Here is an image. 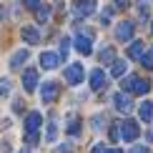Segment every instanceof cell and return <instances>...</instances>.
<instances>
[{"mask_svg": "<svg viewBox=\"0 0 153 153\" xmlns=\"http://www.w3.org/2000/svg\"><path fill=\"white\" fill-rule=\"evenodd\" d=\"M95 10V0H75L73 3V18H88Z\"/></svg>", "mask_w": 153, "mask_h": 153, "instance_id": "6da1fadb", "label": "cell"}, {"mask_svg": "<svg viewBox=\"0 0 153 153\" xmlns=\"http://www.w3.org/2000/svg\"><path fill=\"white\" fill-rule=\"evenodd\" d=\"M83 78H85V71H83L80 63H73V65L65 68V83L68 85H78Z\"/></svg>", "mask_w": 153, "mask_h": 153, "instance_id": "7a4b0ae2", "label": "cell"}, {"mask_svg": "<svg viewBox=\"0 0 153 153\" xmlns=\"http://www.w3.org/2000/svg\"><path fill=\"white\" fill-rule=\"evenodd\" d=\"M75 48H78V53H83V55H91V50H93V35L91 33H78V35H75Z\"/></svg>", "mask_w": 153, "mask_h": 153, "instance_id": "3957f363", "label": "cell"}, {"mask_svg": "<svg viewBox=\"0 0 153 153\" xmlns=\"http://www.w3.org/2000/svg\"><path fill=\"white\" fill-rule=\"evenodd\" d=\"M60 65V55L53 53V50H45V53H40V68H45V71H53V68Z\"/></svg>", "mask_w": 153, "mask_h": 153, "instance_id": "277c9868", "label": "cell"}, {"mask_svg": "<svg viewBox=\"0 0 153 153\" xmlns=\"http://www.w3.org/2000/svg\"><path fill=\"white\" fill-rule=\"evenodd\" d=\"M113 103H116V108H118L120 113H131L133 111V100H131V95L126 93V91L113 95Z\"/></svg>", "mask_w": 153, "mask_h": 153, "instance_id": "5b68a950", "label": "cell"}, {"mask_svg": "<svg viewBox=\"0 0 153 153\" xmlns=\"http://www.w3.org/2000/svg\"><path fill=\"white\" fill-rule=\"evenodd\" d=\"M43 126V116L38 111H30L25 116V133H38V128Z\"/></svg>", "mask_w": 153, "mask_h": 153, "instance_id": "8992f818", "label": "cell"}, {"mask_svg": "<svg viewBox=\"0 0 153 153\" xmlns=\"http://www.w3.org/2000/svg\"><path fill=\"white\" fill-rule=\"evenodd\" d=\"M120 136H123L126 141H136V138L141 136V128H138L136 120H126V123L120 126Z\"/></svg>", "mask_w": 153, "mask_h": 153, "instance_id": "52a82bcc", "label": "cell"}, {"mask_svg": "<svg viewBox=\"0 0 153 153\" xmlns=\"http://www.w3.org/2000/svg\"><path fill=\"white\" fill-rule=\"evenodd\" d=\"M58 93H60V88H58V83H45V85L40 88V98H43V103H53L55 98H58Z\"/></svg>", "mask_w": 153, "mask_h": 153, "instance_id": "ba28073f", "label": "cell"}, {"mask_svg": "<svg viewBox=\"0 0 153 153\" xmlns=\"http://www.w3.org/2000/svg\"><path fill=\"white\" fill-rule=\"evenodd\" d=\"M20 35H23V40L28 43V45H38V43H40V30H38L35 25H25L20 30Z\"/></svg>", "mask_w": 153, "mask_h": 153, "instance_id": "9c48e42d", "label": "cell"}, {"mask_svg": "<svg viewBox=\"0 0 153 153\" xmlns=\"http://www.w3.org/2000/svg\"><path fill=\"white\" fill-rule=\"evenodd\" d=\"M23 88L28 93H33L38 88V71H35V68H28V71L23 73Z\"/></svg>", "mask_w": 153, "mask_h": 153, "instance_id": "30bf717a", "label": "cell"}, {"mask_svg": "<svg viewBox=\"0 0 153 153\" xmlns=\"http://www.w3.org/2000/svg\"><path fill=\"white\" fill-rule=\"evenodd\" d=\"M116 38H118V40H123V43H128L131 38H133V23H131V20L118 23V28H116Z\"/></svg>", "mask_w": 153, "mask_h": 153, "instance_id": "8fae6325", "label": "cell"}, {"mask_svg": "<svg viewBox=\"0 0 153 153\" xmlns=\"http://www.w3.org/2000/svg\"><path fill=\"white\" fill-rule=\"evenodd\" d=\"M151 91V83L146 80V78H138V75H133V83H131V93H136V95H146Z\"/></svg>", "mask_w": 153, "mask_h": 153, "instance_id": "7c38bea8", "label": "cell"}, {"mask_svg": "<svg viewBox=\"0 0 153 153\" xmlns=\"http://www.w3.org/2000/svg\"><path fill=\"white\" fill-rule=\"evenodd\" d=\"M103 83H105V73L100 71V68H95V71L91 73V88H93V91H100Z\"/></svg>", "mask_w": 153, "mask_h": 153, "instance_id": "4fadbf2b", "label": "cell"}, {"mask_svg": "<svg viewBox=\"0 0 153 153\" xmlns=\"http://www.w3.org/2000/svg\"><path fill=\"white\" fill-rule=\"evenodd\" d=\"M28 58H30V53H28L25 48H23V50H18V53H13V58H10V68H13V71H15V68H20Z\"/></svg>", "mask_w": 153, "mask_h": 153, "instance_id": "5bb4252c", "label": "cell"}, {"mask_svg": "<svg viewBox=\"0 0 153 153\" xmlns=\"http://www.w3.org/2000/svg\"><path fill=\"white\" fill-rule=\"evenodd\" d=\"M138 113H141V120L148 123V120L153 118V103H151V100H143V103L138 105Z\"/></svg>", "mask_w": 153, "mask_h": 153, "instance_id": "9a60e30c", "label": "cell"}, {"mask_svg": "<svg viewBox=\"0 0 153 153\" xmlns=\"http://www.w3.org/2000/svg\"><path fill=\"white\" fill-rule=\"evenodd\" d=\"M50 5H38L35 8V18H38V23H48L50 20Z\"/></svg>", "mask_w": 153, "mask_h": 153, "instance_id": "2e32d148", "label": "cell"}, {"mask_svg": "<svg viewBox=\"0 0 153 153\" xmlns=\"http://www.w3.org/2000/svg\"><path fill=\"white\" fill-rule=\"evenodd\" d=\"M55 136H58V123H55V118H50L48 131H45V141H48V143H53V141H55Z\"/></svg>", "mask_w": 153, "mask_h": 153, "instance_id": "e0dca14e", "label": "cell"}, {"mask_svg": "<svg viewBox=\"0 0 153 153\" xmlns=\"http://www.w3.org/2000/svg\"><path fill=\"white\" fill-rule=\"evenodd\" d=\"M68 133H71V136H78V133H80V118L78 116L68 118Z\"/></svg>", "mask_w": 153, "mask_h": 153, "instance_id": "ac0fdd59", "label": "cell"}, {"mask_svg": "<svg viewBox=\"0 0 153 153\" xmlns=\"http://www.w3.org/2000/svg\"><path fill=\"white\" fill-rule=\"evenodd\" d=\"M141 55H143V43H141V40L131 43V48H128V58H141Z\"/></svg>", "mask_w": 153, "mask_h": 153, "instance_id": "d6986e66", "label": "cell"}, {"mask_svg": "<svg viewBox=\"0 0 153 153\" xmlns=\"http://www.w3.org/2000/svg\"><path fill=\"white\" fill-rule=\"evenodd\" d=\"M111 73L116 75V78H120V75L126 73V60H113V68H111Z\"/></svg>", "mask_w": 153, "mask_h": 153, "instance_id": "ffe728a7", "label": "cell"}, {"mask_svg": "<svg viewBox=\"0 0 153 153\" xmlns=\"http://www.w3.org/2000/svg\"><path fill=\"white\" fill-rule=\"evenodd\" d=\"M25 146L28 148H35L38 146V133H25Z\"/></svg>", "mask_w": 153, "mask_h": 153, "instance_id": "44dd1931", "label": "cell"}, {"mask_svg": "<svg viewBox=\"0 0 153 153\" xmlns=\"http://www.w3.org/2000/svg\"><path fill=\"white\" fill-rule=\"evenodd\" d=\"M68 50H71V40H68V38H63V40H60V53H58V55H60V60L68 55Z\"/></svg>", "mask_w": 153, "mask_h": 153, "instance_id": "7402d4cb", "label": "cell"}, {"mask_svg": "<svg viewBox=\"0 0 153 153\" xmlns=\"http://www.w3.org/2000/svg\"><path fill=\"white\" fill-rule=\"evenodd\" d=\"M8 93H10V80L8 78H0V98L8 95Z\"/></svg>", "mask_w": 153, "mask_h": 153, "instance_id": "603a6c76", "label": "cell"}, {"mask_svg": "<svg viewBox=\"0 0 153 153\" xmlns=\"http://www.w3.org/2000/svg\"><path fill=\"white\" fill-rule=\"evenodd\" d=\"M113 55H116V53H113V48H103V50H100V60H113Z\"/></svg>", "mask_w": 153, "mask_h": 153, "instance_id": "cb8c5ba5", "label": "cell"}, {"mask_svg": "<svg viewBox=\"0 0 153 153\" xmlns=\"http://www.w3.org/2000/svg\"><path fill=\"white\" fill-rule=\"evenodd\" d=\"M141 63H143L146 68H153V55H151V53H148V55H141Z\"/></svg>", "mask_w": 153, "mask_h": 153, "instance_id": "d4e9b609", "label": "cell"}, {"mask_svg": "<svg viewBox=\"0 0 153 153\" xmlns=\"http://www.w3.org/2000/svg\"><path fill=\"white\" fill-rule=\"evenodd\" d=\"M111 18H113V8H105V10H103V15H100V20H103V23H108Z\"/></svg>", "mask_w": 153, "mask_h": 153, "instance_id": "484cf974", "label": "cell"}, {"mask_svg": "<svg viewBox=\"0 0 153 153\" xmlns=\"http://www.w3.org/2000/svg\"><path fill=\"white\" fill-rule=\"evenodd\" d=\"M23 3H25V8H28V10H35L38 5H40V0H23Z\"/></svg>", "mask_w": 153, "mask_h": 153, "instance_id": "4316f807", "label": "cell"}, {"mask_svg": "<svg viewBox=\"0 0 153 153\" xmlns=\"http://www.w3.org/2000/svg\"><path fill=\"white\" fill-rule=\"evenodd\" d=\"M120 126H113V128H111V138H113V141H118V138H120Z\"/></svg>", "mask_w": 153, "mask_h": 153, "instance_id": "83f0119b", "label": "cell"}, {"mask_svg": "<svg viewBox=\"0 0 153 153\" xmlns=\"http://www.w3.org/2000/svg\"><path fill=\"white\" fill-rule=\"evenodd\" d=\"M13 111H15V113H23V100H15V103H13Z\"/></svg>", "mask_w": 153, "mask_h": 153, "instance_id": "f1b7e54d", "label": "cell"}, {"mask_svg": "<svg viewBox=\"0 0 153 153\" xmlns=\"http://www.w3.org/2000/svg\"><path fill=\"white\" fill-rule=\"evenodd\" d=\"M131 153H148V146H136Z\"/></svg>", "mask_w": 153, "mask_h": 153, "instance_id": "f546056e", "label": "cell"}, {"mask_svg": "<svg viewBox=\"0 0 153 153\" xmlns=\"http://www.w3.org/2000/svg\"><path fill=\"white\" fill-rule=\"evenodd\" d=\"M60 153H71V146H68V143H65V146H60Z\"/></svg>", "mask_w": 153, "mask_h": 153, "instance_id": "4dcf8cb0", "label": "cell"}, {"mask_svg": "<svg viewBox=\"0 0 153 153\" xmlns=\"http://www.w3.org/2000/svg\"><path fill=\"white\" fill-rule=\"evenodd\" d=\"M105 153H123V151H120V148H108Z\"/></svg>", "mask_w": 153, "mask_h": 153, "instance_id": "1f68e13d", "label": "cell"}, {"mask_svg": "<svg viewBox=\"0 0 153 153\" xmlns=\"http://www.w3.org/2000/svg\"><path fill=\"white\" fill-rule=\"evenodd\" d=\"M93 153H103V146H95V148H93Z\"/></svg>", "mask_w": 153, "mask_h": 153, "instance_id": "d6a6232c", "label": "cell"}, {"mask_svg": "<svg viewBox=\"0 0 153 153\" xmlns=\"http://www.w3.org/2000/svg\"><path fill=\"white\" fill-rule=\"evenodd\" d=\"M3 18H5V8H0V20H3Z\"/></svg>", "mask_w": 153, "mask_h": 153, "instance_id": "836d02e7", "label": "cell"}, {"mask_svg": "<svg viewBox=\"0 0 153 153\" xmlns=\"http://www.w3.org/2000/svg\"><path fill=\"white\" fill-rule=\"evenodd\" d=\"M20 153H30V148H23V151H20Z\"/></svg>", "mask_w": 153, "mask_h": 153, "instance_id": "e575fe53", "label": "cell"}, {"mask_svg": "<svg viewBox=\"0 0 153 153\" xmlns=\"http://www.w3.org/2000/svg\"><path fill=\"white\" fill-rule=\"evenodd\" d=\"M118 3H123V0H118Z\"/></svg>", "mask_w": 153, "mask_h": 153, "instance_id": "d590c367", "label": "cell"}]
</instances>
